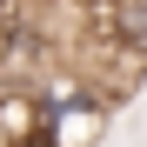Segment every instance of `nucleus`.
Wrapping results in <instances>:
<instances>
[{"label":"nucleus","instance_id":"obj_1","mask_svg":"<svg viewBox=\"0 0 147 147\" xmlns=\"http://www.w3.org/2000/svg\"><path fill=\"white\" fill-rule=\"evenodd\" d=\"M20 147H47V140H20Z\"/></svg>","mask_w":147,"mask_h":147}]
</instances>
